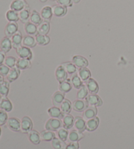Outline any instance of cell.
Wrapping results in <instances>:
<instances>
[{"label":"cell","instance_id":"6da1fadb","mask_svg":"<svg viewBox=\"0 0 134 149\" xmlns=\"http://www.w3.org/2000/svg\"><path fill=\"white\" fill-rule=\"evenodd\" d=\"M62 126L63 122L60 119L51 118L48 120L47 123L45 124V129L49 131L55 132L62 127Z\"/></svg>","mask_w":134,"mask_h":149},{"label":"cell","instance_id":"7a4b0ae2","mask_svg":"<svg viewBox=\"0 0 134 149\" xmlns=\"http://www.w3.org/2000/svg\"><path fill=\"white\" fill-rule=\"evenodd\" d=\"M17 55L20 58H24V59H28L29 60H31L33 58V53L30 48L22 46L18 47L17 49H16Z\"/></svg>","mask_w":134,"mask_h":149},{"label":"cell","instance_id":"3957f363","mask_svg":"<svg viewBox=\"0 0 134 149\" xmlns=\"http://www.w3.org/2000/svg\"><path fill=\"white\" fill-rule=\"evenodd\" d=\"M33 122L28 116H24L21 120V132L23 134H28L33 128Z\"/></svg>","mask_w":134,"mask_h":149},{"label":"cell","instance_id":"277c9868","mask_svg":"<svg viewBox=\"0 0 134 149\" xmlns=\"http://www.w3.org/2000/svg\"><path fill=\"white\" fill-rule=\"evenodd\" d=\"M7 124L8 127L13 132L21 131V121L16 117H11L8 119Z\"/></svg>","mask_w":134,"mask_h":149},{"label":"cell","instance_id":"5b68a950","mask_svg":"<svg viewBox=\"0 0 134 149\" xmlns=\"http://www.w3.org/2000/svg\"><path fill=\"white\" fill-rule=\"evenodd\" d=\"M72 62L74 63L77 68L79 69L87 68L89 65V62H88V60L87 58L80 55L74 56L72 58Z\"/></svg>","mask_w":134,"mask_h":149},{"label":"cell","instance_id":"8992f818","mask_svg":"<svg viewBox=\"0 0 134 149\" xmlns=\"http://www.w3.org/2000/svg\"><path fill=\"white\" fill-rule=\"evenodd\" d=\"M28 7V3L25 0H14L10 5V9L18 13Z\"/></svg>","mask_w":134,"mask_h":149},{"label":"cell","instance_id":"52a82bcc","mask_svg":"<svg viewBox=\"0 0 134 149\" xmlns=\"http://www.w3.org/2000/svg\"><path fill=\"white\" fill-rule=\"evenodd\" d=\"M88 102L86 100H75L72 104V108L75 111L77 112H84L88 108Z\"/></svg>","mask_w":134,"mask_h":149},{"label":"cell","instance_id":"ba28073f","mask_svg":"<svg viewBox=\"0 0 134 149\" xmlns=\"http://www.w3.org/2000/svg\"><path fill=\"white\" fill-rule=\"evenodd\" d=\"M55 75L59 83H61V82L66 81L68 78V73H67L65 68L61 65H59L56 68L55 71Z\"/></svg>","mask_w":134,"mask_h":149},{"label":"cell","instance_id":"9c48e42d","mask_svg":"<svg viewBox=\"0 0 134 149\" xmlns=\"http://www.w3.org/2000/svg\"><path fill=\"white\" fill-rule=\"evenodd\" d=\"M85 83L86 86H87L88 92H89L90 94H98L99 90H100V87H99V84L95 79L90 78L89 80H88Z\"/></svg>","mask_w":134,"mask_h":149},{"label":"cell","instance_id":"30bf717a","mask_svg":"<svg viewBox=\"0 0 134 149\" xmlns=\"http://www.w3.org/2000/svg\"><path fill=\"white\" fill-rule=\"evenodd\" d=\"M85 100L88 102V105L91 106L100 107L103 105L102 100L97 94H89Z\"/></svg>","mask_w":134,"mask_h":149},{"label":"cell","instance_id":"8fae6325","mask_svg":"<svg viewBox=\"0 0 134 149\" xmlns=\"http://www.w3.org/2000/svg\"><path fill=\"white\" fill-rule=\"evenodd\" d=\"M18 31V25L17 22H9L5 28V36L11 38Z\"/></svg>","mask_w":134,"mask_h":149},{"label":"cell","instance_id":"7c38bea8","mask_svg":"<svg viewBox=\"0 0 134 149\" xmlns=\"http://www.w3.org/2000/svg\"><path fill=\"white\" fill-rule=\"evenodd\" d=\"M100 125V118L96 116L94 118L88 120L86 124V130L92 132L95 131Z\"/></svg>","mask_w":134,"mask_h":149},{"label":"cell","instance_id":"4fadbf2b","mask_svg":"<svg viewBox=\"0 0 134 149\" xmlns=\"http://www.w3.org/2000/svg\"><path fill=\"white\" fill-rule=\"evenodd\" d=\"M13 44L11 41V39L9 37L5 36L1 39L0 42V49L1 50L5 53H8L12 49Z\"/></svg>","mask_w":134,"mask_h":149},{"label":"cell","instance_id":"5bb4252c","mask_svg":"<svg viewBox=\"0 0 134 149\" xmlns=\"http://www.w3.org/2000/svg\"><path fill=\"white\" fill-rule=\"evenodd\" d=\"M43 20L44 21H47L49 22L51 20L52 18L53 17V12H52V7L50 6H45L42 8L40 13Z\"/></svg>","mask_w":134,"mask_h":149},{"label":"cell","instance_id":"9a60e30c","mask_svg":"<svg viewBox=\"0 0 134 149\" xmlns=\"http://www.w3.org/2000/svg\"><path fill=\"white\" fill-rule=\"evenodd\" d=\"M52 12L54 16L56 17L61 18L65 17L68 13V8L60 5H56L52 7Z\"/></svg>","mask_w":134,"mask_h":149},{"label":"cell","instance_id":"2e32d148","mask_svg":"<svg viewBox=\"0 0 134 149\" xmlns=\"http://www.w3.org/2000/svg\"><path fill=\"white\" fill-rule=\"evenodd\" d=\"M98 114L97 107L95 106H88V108L83 112V118L84 120H90L94 118Z\"/></svg>","mask_w":134,"mask_h":149},{"label":"cell","instance_id":"e0dca14e","mask_svg":"<svg viewBox=\"0 0 134 149\" xmlns=\"http://www.w3.org/2000/svg\"><path fill=\"white\" fill-rule=\"evenodd\" d=\"M48 114H49V116L51 117V118H58V119H63L64 116L66 115L62 111H61L60 108L58 107H52L49 109L48 110Z\"/></svg>","mask_w":134,"mask_h":149},{"label":"cell","instance_id":"ac0fdd59","mask_svg":"<svg viewBox=\"0 0 134 149\" xmlns=\"http://www.w3.org/2000/svg\"><path fill=\"white\" fill-rule=\"evenodd\" d=\"M23 36L22 33L20 31H18L14 36L11 37V41L13 44V48L15 49H17L18 47L22 45Z\"/></svg>","mask_w":134,"mask_h":149},{"label":"cell","instance_id":"d6986e66","mask_svg":"<svg viewBox=\"0 0 134 149\" xmlns=\"http://www.w3.org/2000/svg\"><path fill=\"white\" fill-rule=\"evenodd\" d=\"M64 100H65V94L60 91L56 92L52 97V103L56 107H60Z\"/></svg>","mask_w":134,"mask_h":149},{"label":"cell","instance_id":"ffe728a7","mask_svg":"<svg viewBox=\"0 0 134 149\" xmlns=\"http://www.w3.org/2000/svg\"><path fill=\"white\" fill-rule=\"evenodd\" d=\"M24 30L27 35L36 36L37 34H38V29H37V26L34 24L31 23V22H28L24 24Z\"/></svg>","mask_w":134,"mask_h":149},{"label":"cell","instance_id":"44dd1931","mask_svg":"<svg viewBox=\"0 0 134 149\" xmlns=\"http://www.w3.org/2000/svg\"><path fill=\"white\" fill-rule=\"evenodd\" d=\"M84 137L82 132L78 131L77 130H72L69 134L68 139L70 142H79Z\"/></svg>","mask_w":134,"mask_h":149},{"label":"cell","instance_id":"7402d4cb","mask_svg":"<svg viewBox=\"0 0 134 149\" xmlns=\"http://www.w3.org/2000/svg\"><path fill=\"white\" fill-rule=\"evenodd\" d=\"M13 104L10 101L7 97H2L0 102V109L9 113L13 110Z\"/></svg>","mask_w":134,"mask_h":149},{"label":"cell","instance_id":"603a6c76","mask_svg":"<svg viewBox=\"0 0 134 149\" xmlns=\"http://www.w3.org/2000/svg\"><path fill=\"white\" fill-rule=\"evenodd\" d=\"M20 73H21L20 70L17 67L11 68L10 70L9 73H8L7 76V81L9 82L15 81L16 80H17L18 79V77H20Z\"/></svg>","mask_w":134,"mask_h":149},{"label":"cell","instance_id":"cb8c5ba5","mask_svg":"<svg viewBox=\"0 0 134 149\" xmlns=\"http://www.w3.org/2000/svg\"><path fill=\"white\" fill-rule=\"evenodd\" d=\"M63 127L67 130H70L75 124V118L71 114H66L63 118Z\"/></svg>","mask_w":134,"mask_h":149},{"label":"cell","instance_id":"d4e9b609","mask_svg":"<svg viewBox=\"0 0 134 149\" xmlns=\"http://www.w3.org/2000/svg\"><path fill=\"white\" fill-rule=\"evenodd\" d=\"M37 45V44L36 42V39L34 36L27 35L23 37V40H22L23 46L31 49V48H34L35 47H36Z\"/></svg>","mask_w":134,"mask_h":149},{"label":"cell","instance_id":"484cf974","mask_svg":"<svg viewBox=\"0 0 134 149\" xmlns=\"http://www.w3.org/2000/svg\"><path fill=\"white\" fill-rule=\"evenodd\" d=\"M31 66V60L28 59H24V58H19L17 59V62L16 64V67L19 69L20 70H25L30 68Z\"/></svg>","mask_w":134,"mask_h":149},{"label":"cell","instance_id":"4316f807","mask_svg":"<svg viewBox=\"0 0 134 149\" xmlns=\"http://www.w3.org/2000/svg\"><path fill=\"white\" fill-rule=\"evenodd\" d=\"M28 138L29 141L34 145H39L41 143V137H40V133L36 130H32L31 131L28 133Z\"/></svg>","mask_w":134,"mask_h":149},{"label":"cell","instance_id":"83f0119b","mask_svg":"<svg viewBox=\"0 0 134 149\" xmlns=\"http://www.w3.org/2000/svg\"><path fill=\"white\" fill-rule=\"evenodd\" d=\"M43 18L41 17L40 13L37 11L36 10H32L31 12V16H30V19H29V22L34 24L36 26H39L43 22Z\"/></svg>","mask_w":134,"mask_h":149},{"label":"cell","instance_id":"f1b7e54d","mask_svg":"<svg viewBox=\"0 0 134 149\" xmlns=\"http://www.w3.org/2000/svg\"><path fill=\"white\" fill-rule=\"evenodd\" d=\"M86 124L84 118H82L80 116H76L75 118V124L74 126L76 127V129L80 132H83L86 130Z\"/></svg>","mask_w":134,"mask_h":149},{"label":"cell","instance_id":"f546056e","mask_svg":"<svg viewBox=\"0 0 134 149\" xmlns=\"http://www.w3.org/2000/svg\"><path fill=\"white\" fill-rule=\"evenodd\" d=\"M31 10L29 7L26 8L22 10L19 12V18L20 22L23 24H26L29 21L31 16Z\"/></svg>","mask_w":134,"mask_h":149},{"label":"cell","instance_id":"4dcf8cb0","mask_svg":"<svg viewBox=\"0 0 134 149\" xmlns=\"http://www.w3.org/2000/svg\"><path fill=\"white\" fill-rule=\"evenodd\" d=\"M40 137H41V141H52L53 139L56 137V134L54 132L49 130H43L40 133Z\"/></svg>","mask_w":134,"mask_h":149},{"label":"cell","instance_id":"1f68e13d","mask_svg":"<svg viewBox=\"0 0 134 149\" xmlns=\"http://www.w3.org/2000/svg\"><path fill=\"white\" fill-rule=\"evenodd\" d=\"M37 29H38L39 34L47 36L50 30V22H47V21L43 20L41 24L37 26Z\"/></svg>","mask_w":134,"mask_h":149},{"label":"cell","instance_id":"d6a6232c","mask_svg":"<svg viewBox=\"0 0 134 149\" xmlns=\"http://www.w3.org/2000/svg\"><path fill=\"white\" fill-rule=\"evenodd\" d=\"M6 18L9 22H17L20 20L19 13L10 9L6 13Z\"/></svg>","mask_w":134,"mask_h":149},{"label":"cell","instance_id":"836d02e7","mask_svg":"<svg viewBox=\"0 0 134 149\" xmlns=\"http://www.w3.org/2000/svg\"><path fill=\"white\" fill-rule=\"evenodd\" d=\"M36 39L37 44L39 46H46L50 42V38L49 36L39 33L36 36Z\"/></svg>","mask_w":134,"mask_h":149},{"label":"cell","instance_id":"e575fe53","mask_svg":"<svg viewBox=\"0 0 134 149\" xmlns=\"http://www.w3.org/2000/svg\"><path fill=\"white\" fill-rule=\"evenodd\" d=\"M79 76L80 78L81 79L83 82H87L88 80H89L91 78L92 74H91V71L89 69L87 68H80L79 70Z\"/></svg>","mask_w":134,"mask_h":149},{"label":"cell","instance_id":"d590c367","mask_svg":"<svg viewBox=\"0 0 134 149\" xmlns=\"http://www.w3.org/2000/svg\"><path fill=\"white\" fill-rule=\"evenodd\" d=\"M72 88H73V85H72L71 82H70L68 79L66 81L60 83V85H59V90H60V92L64 93V94L69 92Z\"/></svg>","mask_w":134,"mask_h":149},{"label":"cell","instance_id":"8d00e7d4","mask_svg":"<svg viewBox=\"0 0 134 149\" xmlns=\"http://www.w3.org/2000/svg\"><path fill=\"white\" fill-rule=\"evenodd\" d=\"M61 111L65 114H68L71 113L72 110V103L70 102V100L68 99H65L64 102L61 103V104L60 106Z\"/></svg>","mask_w":134,"mask_h":149},{"label":"cell","instance_id":"74e56055","mask_svg":"<svg viewBox=\"0 0 134 149\" xmlns=\"http://www.w3.org/2000/svg\"><path fill=\"white\" fill-rule=\"evenodd\" d=\"M61 65L65 68L66 71L68 74H74L76 73L77 71V68L75 65V64L73 62H64L63 63H61Z\"/></svg>","mask_w":134,"mask_h":149},{"label":"cell","instance_id":"f35d334b","mask_svg":"<svg viewBox=\"0 0 134 149\" xmlns=\"http://www.w3.org/2000/svg\"><path fill=\"white\" fill-rule=\"evenodd\" d=\"M10 84L9 81H4L0 84V94L2 97H7L9 93Z\"/></svg>","mask_w":134,"mask_h":149},{"label":"cell","instance_id":"ab89813d","mask_svg":"<svg viewBox=\"0 0 134 149\" xmlns=\"http://www.w3.org/2000/svg\"><path fill=\"white\" fill-rule=\"evenodd\" d=\"M71 84L73 85V87H74L75 89L79 90L81 88L83 85V81L80 78L79 74H74L73 77H71Z\"/></svg>","mask_w":134,"mask_h":149},{"label":"cell","instance_id":"60d3db41","mask_svg":"<svg viewBox=\"0 0 134 149\" xmlns=\"http://www.w3.org/2000/svg\"><path fill=\"white\" fill-rule=\"evenodd\" d=\"M66 144L65 141H63L59 138L55 137L52 141V147L54 149H64Z\"/></svg>","mask_w":134,"mask_h":149},{"label":"cell","instance_id":"b9f144b4","mask_svg":"<svg viewBox=\"0 0 134 149\" xmlns=\"http://www.w3.org/2000/svg\"><path fill=\"white\" fill-rule=\"evenodd\" d=\"M88 90L87 89L86 85H83V86L80 88V89L78 90L77 94V97L79 100H85L88 95Z\"/></svg>","mask_w":134,"mask_h":149},{"label":"cell","instance_id":"7bdbcfd3","mask_svg":"<svg viewBox=\"0 0 134 149\" xmlns=\"http://www.w3.org/2000/svg\"><path fill=\"white\" fill-rule=\"evenodd\" d=\"M69 132L68 130H67L64 127H61L60 130H58V136L59 139L62 140L63 141H66L68 139Z\"/></svg>","mask_w":134,"mask_h":149},{"label":"cell","instance_id":"ee69618b","mask_svg":"<svg viewBox=\"0 0 134 149\" xmlns=\"http://www.w3.org/2000/svg\"><path fill=\"white\" fill-rule=\"evenodd\" d=\"M17 62V59L13 56H7L5 58V64L8 66L10 69L16 67V64Z\"/></svg>","mask_w":134,"mask_h":149},{"label":"cell","instance_id":"f6af8a7d","mask_svg":"<svg viewBox=\"0 0 134 149\" xmlns=\"http://www.w3.org/2000/svg\"><path fill=\"white\" fill-rule=\"evenodd\" d=\"M8 118V114L6 111L0 110V126H4L5 124H7Z\"/></svg>","mask_w":134,"mask_h":149},{"label":"cell","instance_id":"bcb514c9","mask_svg":"<svg viewBox=\"0 0 134 149\" xmlns=\"http://www.w3.org/2000/svg\"><path fill=\"white\" fill-rule=\"evenodd\" d=\"M56 2L58 5L66 7H71L73 6V2L72 0H56Z\"/></svg>","mask_w":134,"mask_h":149},{"label":"cell","instance_id":"7dc6e473","mask_svg":"<svg viewBox=\"0 0 134 149\" xmlns=\"http://www.w3.org/2000/svg\"><path fill=\"white\" fill-rule=\"evenodd\" d=\"M10 69L5 64L0 65V74L3 77H7L8 73H9Z\"/></svg>","mask_w":134,"mask_h":149},{"label":"cell","instance_id":"c3c4849f","mask_svg":"<svg viewBox=\"0 0 134 149\" xmlns=\"http://www.w3.org/2000/svg\"><path fill=\"white\" fill-rule=\"evenodd\" d=\"M79 145L78 142H71L68 145H66L64 149H79Z\"/></svg>","mask_w":134,"mask_h":149},{"label":"cell","instance_id":"681fc988","mask_svg":"<svg viewBox=\"0 0 134 149\" xmlns=\"http://www.w3.org/2000/svg\"><path fill=\"white\" fill-rule=\"evenodd\" d=\"M5 54L6 53L0 50V65L3 64V63H5V58H6V55H5Z\"/></svg>","mask_w":134,"mask_h":149},{"label":"cell","instance_id":"f907efd6","mask_svg":"<svg viewBox=\"0 0 134 149\" xmlns=\"http://www.w3.org/2000/svg\"><path fill=\"white\" fill-rule=\"evenodd\" d=\"M4 81H5V80H4V77H3L2 75H1V74H0V84L2 83V82H3Z\"/></svg>","mask_w":134,"mask_h":149},{"label":"cell","instance_id":"816d5d0a","mask_svg":"<svg viewBox=\"0 0 134 149\" xmlns=\"http://www.w3.org/2000/svg\"><path fill=\"white\" fill-rule=\"evenodd\" d=\"M72 1H73L74 3H78L80 1V0H72Z\"/></svg>","mask_w":134,"mask_h":149},{"label":"cell","instance_id":"f5cc1de1","mask_svg":"<svg viewBox=\"0 0 134 149\" xmlns=\"http://www.w3.org/2000/svg\"><path fill=\"white\" fill-rule=\"evenodd\" d=\"M40 1H41V3H46L48 0H39Z\"/></svg>","mask_w":134,"mask_h":149},{"label":"cell","instance_id":"db71d44e","mask_svg":"<svg viewBox=\"0 0 134 149\" xmlns=\"http://www.w3.org/2000/svg\"><path fill=\"white\" fill-rule=\"evenodd\" d=\"M1 127H0V137H1Z\"/></svg>","mask_w":134,"mask_h":149},{"label":"cell","instance_id":"11a10c76","mask_svg":"<svg viewBox=\"0 0 134 149\" xmlns=\"http://www.w3.org/2000/svg\"><path fill=\"white\" fill-rule=\"evenodd\" d=\"M1 98H2V96L1 95V94H0V102H1Z\"/></svg>","mask_w":134,"mask_h":149},{"label":"cell","instance_id":"9f6ffc18","mask_svg":"<svg viewBox=\"0 0 134 149\" xmlns=\"http://www.w3.org/2000/svg\"><path fill=\"white\" fill-rule=\"evenodd\" d=\"M52 1H56V0H52Z\"/></svg>","mask_w":134,"mask_h":149}]
</instances>
